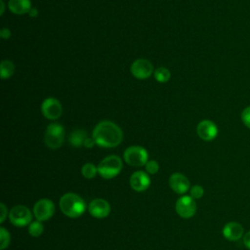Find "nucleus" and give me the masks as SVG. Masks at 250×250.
<instances>
[{"label": "nucleus", "mask_w": 250, "mask_h": 250, "mask_svg": "<svg viewBox=\"0 0 250 250\" xmlns=\"http://www.w3.org/2000/svg\"><path fill=\"white\" fill-rule=\"evenodd\" d=\"M92 137L99 146L114 147L122 142L123 133L120 127L114 122L104 120L96 125Z\"/></svg>", "instance_id": "1"}, {"label": "nucleus", "mask_w": 250, "mask_h": 250, "mask_svg": "<svg viewBox=\"0 0 250 250\" xmlns=\"http://www.w3.org/2000/svg\"><path fill=\"white\" fill-rule=\"evenodd\" d=\"M60 208L65 216L69 218H78L84 213L86 204L76 193L67 192L61 197Z\"/></svg>", "instance_id": "2"}, {"label": "nucleus", "mask_w": 250, "mask_h": 250, "mask_svg": "<svg viewBox=\"0 0 250 250\" xmlns=\"http://www.w3.org/2000/svg\"><path fill=\"white\" fill-rule=\"evenodd\" d=\"M122 169V160L117 155H109L104 158L98 165V173L104 179H112Z\"/></svg>", "instance_id": "3"}, {"label": "nucleus", "mask_w": 250, "mask_h": 250, "mask_svg": "<svg viewBox=\"0 0 250 250\" xmlns=\"http://www.w3.org/2000/svg\"><path fill=\"white\" fill-rule=\"evenodd\" d=\"M64 140V129L61 124L51 123L47 126L44 143L51 149H57L61 147Z\"/></svg>", "instance_id": "4"}, {"label": "nucleus", "mask_w": 250, "mask_h": 250, "mask_svg": "<svg viewBox=\"0 0 250 250\" xmlns=\"http://www.w3.org/2000/svg\"><path fill=\"white\" fill-rule=\"evenodd\" d=\"M123 157L128 165L141 167L146 164L148 154L146 148L139 146H132L125 149Z\"/></svg>", "instance_id": "5"}, {"label": "nucleus", "mask_w": 250, "mask_h": 250, "mask_svg": "<svg viewBox=\"0 0 250 250\" xmlns=\"http://www.w3.org/2000/svg\"><path fill=\"white\" fill-rule=\"evenodd\" d=\"M10 222L16 227H24L31 223L30 210L23 205H16L9 212Z\"/></svg>", "instance_id": "6"}, {"label": "nucleus", "mask_w": 250, "mask_h": 250, "mask_svg": "<svg viewBox=\"0 0 250 250\" xmlns=\"http://www.w3.org/2000/svg\"><path fill=\"white\" fill-rule=\"evenodd\" d=\"M41 111L45 118L49 120H57L62 113V105L59 100L55 98H47L41 104Z\"/></svg>", "instance_id": "7"}, {"label": "nucleus", "mask_w": 250, "mask_h": 250, "mask_svg": "<svg viewBox=\"0 0 250 250\" xmlns=\"http://www.w3.org/2000/svg\"><path fill=\"white\" fill-rule=\"evenodd\" d=\"M130 71L137 79H146L154 72L152 63L146 59H137L134 61L131 64Z\"/></svg>", "instance_id": "8"}, {"label": "nucleus", "mask_w": 250, "mask_h": 250, "mask_svg": "<svg viewBox=\"0 0 250 250\" xmlns=\"http://www.w3.org/2000/svg\"><path fill=\"white\" fill-rule=\"evenodd\" d=\"M175 207L177 214L184 219L191 218L196 212V203L194 198L188 195L180 197L177 200Z\"/></svg>", "instance_id": "9"}, {"label": "nucleus", "mask_w": 250, "mask_h": 250, "mask_svg": "<svg viewBox=\"0 0 250 250\" xmlns=\"http://www.w3.org/2000/svg\"><path fill=\"white\" fill-rule=\"evenodd\" d=\"M33 213L37 221H47L53 217L55 213V205L50 199H40L35 203L33 207Z\"/></svg>", "instance_id": "10"}, {"label": "nucleus", "mask_w": 250, "mask_h": 250, "mask_svg": "<svg viewBox=\"0 0 250 250\" xmlns=\"http://www.w3.org/2000/svg\"><path fill=\"white\" fill-rule=\"evenodd\" d=\"M196 133L201 140L210 142V141H213L217 137L218 127L213 121H211L209 119H204V120H201L197 124Z\"/></svg>", "instance_id": "11"}, {"label": "nucleus", "mask_w": 250, "mask_h": 250, "mask_svg": "<svg viewBox=\"0 0 250 250\" xmlns=\"http://www.w3.org/2000/svg\"><path fill=\"white\" fill-rule=\"evenodd\" d=\"M88 210H89V213L93 217L102 219V218H105L109 215L110 205L106 200L102 199V198H97V199L92 200L89 203Z\"/></svg>", "instance_id": "12"}, {"label": "nucleus", "mask_w": 250, "mask_h": 250, "mask_svg": "<svg viewBox=\"0 0 250 250\" xmlns=\"http://www.w3.org/2000/svg\"><path fill=\"white\" fill-rule=\"evenodd\" d=\"M150 185V179L147 173L144 171H136L130 177V186L136 191H144Z\"/></svg>", "instance_id": "13"}, {"label": "nucleus", "mask_w": 250, "mask_h": 250, "mask_svg": "<svg viewBox=\"0 0 250 250\" xmlns=\"http://www.w3.org/2000/svg\"><path fill=\"white\" fill-rule=\"evenodd\" d=\"M170 188L178 194H184L189 188V181L181 173H174L169 178Z\"/></svg>", "instance_id": "14"}, {"label": "nucleus", "mask_w": 250, "mask_h": 250, "mask_svg": "<svg viewBox=\"0 0 250 250\" xmlns=\"http://www.w3.org/2000/svg\"><path fill=\"white\" fill-rule=\"evenodd\" d=\"M223 235L229 241H236L244 235L243 227L237 222H229L223 229Z\"/></svg>", "instance_id": "15"}, {"label": "nucleus", "mask_w": 250, "mask_h": 250, "mask_svg": "<svg viewBox=\"0 0 250 250\" xmlns=\"http://www.w3.org/2000/svg\"><path fill=\"white\" fill-rule=\"evenodd\" d=\"M8 7L10 11L16 15L28 14L32 8L30 0H9Z\"/></svg>", "instance_id": "16"}, {"label": "nucleus", "mask_w": 250, "mask_h": 250, "mask_svg": "<svg viewBox=\"0 0 250 250\" xmlns=\"http://www.w3.org/2000/svg\"><path fill=\"white\" fill-rule=\"evenodd\" d=\"M88 138L87 132L83 129H76L72 131L68 137L69 144L74 147H80L84 145L85 140Z\"/></svg>", "instance_id": "17"}, {"label": "nucleus", "mask_w": 250, "mask_h": 250, "mask_svg": "<svg viewBox=\"0 0 250 250\" xmlns=\"http://www.w3.org/2000/svg\"><path fill=\"white\" fill-rule=\"evenodd\" d=\"M0 71H1V78L2 79H8L10 78L14 72H15V65L11 61L3 60L1 62L0 65Z\"/></svg>", "instance_id": "18"}, {"label": "nucleus", "mask_w": 250, "mask_h": 250, "mask_svg": "<svg viewBox=\"0 0 250 250\" xmlns=\"http://www.w3.org/2000/svg\"><path fill=\"white\" fill-rule=\"evenodd\" d=\"M154 78L159 82V83H166L169 81V79L171 78V72L168 68L164 67V66H160L158 68H156L153 72Z\"/></svg>", "instance_id": "19"}, {"label": "nucleus", "mask_w": 250, "mask_h": 250, "mask_svg": "<svg viewBox=\"0 0 250 250\" xmlns=\"http://www.w3.org/2000/svg\"><path fill=\"white\" fill-rule=\"evenodd\" d=\"M81 173L86 179H93L98 173V167H96L93 163H86L82 166Z\"/></svg>", "instance_id": "20"}, {"label": "nucleus", "mask_w": 250, "mask_h": 250, "mask_svg": "<svg viewBox=\"0 0 250 250\" xmlns=\"http://www.w3.org/2000/svg\"><path fill=\"white\" fill-rule=\"evenodd\" d=\"M43 230H44V228H43V225L41 224L40 221L31 222V223L28 225V233H29L31 236H34V237L40 236V235L42 234Z\"/></svg>", "instance_id": "21"}, {"label": "nucleus", "mask_w": 250, "mask_h": 250, "mask_svg": "<svg viewBox=\"0 0 250 250\" xmlns=\"http://www.w3.org/2000/svg\"><path fill=\"white\" fill-rule=\"evenodd\" d=\"M0 249L4 250L10 244V233L3 227L0 228Z\"/></svg>", "instance_id": "22"}, {"label": "nucleus", "mask_w": 250, "mask_h": 250, "mask_svg": "<svg viewBox=\"0 0 250 250\" xmlns=\"http://www.w3.org/2000/svg\"><path fill=\"white\" fill-rule=\"evenodd\" d=\"M240 118L244 126L250 129V105L244 107L240 113Z\"/></svg>", "instance_id": "23"}, {"label": "nucleus", "mask_w": 250, "mask_h": 250, "mask_svg": "<svg viewBox=\"0 0 250 250\" xmlns=\"http://www.w3.org/2000/svg\"><path fill=\"white\" fill-rule=\"evenodd\" d=\"M203 194H204V189L199 185H195L190 188V196L192 198H195V199L201 198L203 196Z\"/></svg>", "instance_id": "24"}, {"label": "nucleus", "mask_w": 250, "mask_h": 250, "mask_svg": "<svg viewBox=\"0 0 250 250\" xmlns=\"http://www.w3.org/2000/svg\"><path fill=\"white\" fill-rule=\"evenodd\" d=\"M145 166H146V171L148 174H155L158 172V169H159V165L155 160L147 161Z\"/></svg>", "instance_id": "25"}, {"label": "nucleus", "mask_w": 250, "mask_h": 250, "mask_svg": "<svg viewBox=\"0 0 250 250\" xmlns=\"http://www.w3.org/2000/svg\"><path fill=\"white\" fill-rule=\"evenodd\" d=\"M95 144H96V143H95V140L93 139V137H88V138L85 140L83 146H84L85 147H87V148H91V147L94 146Z\"/></svg>", "instance_id": "26"}, {"label": "nucleus", "mask_w": 250, "mask_h": 250, "mask_svg": "<svg viewBox=\"0 0 250 250\" xmlns=\"http://www.w3.org/2000/svg\"><path fill=\"white\" fill-rule=\"evenodd\" d=\"M243 244L250 250V230L243 235Z\"/></svg>", "instance_id": "27"}, {"label": "nucleus", "mask_w": 250, "mask_h": 250, "mask_svg": "<svg viewBox=\"0 0 250 250\" xmlns=\"http://www.w3.org/2000/svg\"><path fill=\"white\" fill-rule=\"evenodd\" d=\"M0 35H1V37H2L3 39H8V38H10V36H11V31H10L9 28L4 27V28L1 29Z\"/></svg>", "instance_id": "28"}, {"label": "nucleus", "mask_w": 250, "mask_h": 250, "mask_svg": "<svg viewBox=\"0 0 250 250\" xmlns=\"http://www.w3.org/2000/svg\"><path fill=\"white\" fill-rule=\"evenodd\" d=\"M0 206H1V219H0V223H3L5 221V219H6L7 209H6V206L4 205V203H1Z\"/></svg>", "instance_id": "29"}, {"label": "nucleus", "mask_w": 250, "mask_h": 250, "mask_svg": "<svg viewBox=\"0 0 250 250\" xmlns=\"http://www.w3.org/2000/svg\"><path fill=\"white\" fill-rule=\"evenodd\" d=\"M28 15H29L30 17H32V18L36 17V16L38 15V11H37V9H36V8H31V9H30V11L28 12Z\"/></svg>", "instance_id": "30"}, {"label": "nucleus", "mask_w": 250, "mask_h": 250, "mask_svg": "<svg viewBox=\"0 0 250 250\" xmlns=\"http://www.w3.org/2000/svg\"><path fill=\"white\" fill-rule=\"evenodd\" d=\"M0 5H1V15H3V13H4V2H3V0H1L0 1Z\"/></svg>", "instance_id": "31"}]
</instances>
